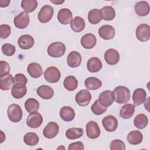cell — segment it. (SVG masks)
Listing matches in <instances>:
<instances>
[{"instance_id":"obj_1","label":"cell","mask_w":150,"mask_h":150,"mask_svg":"<svg viewBox=\"0 0 150 150\" xmlns=\"http://www.w3.org/2000/svg\"><path fill=\"white\" fill-rule=\"evenodd\" d=\"M113 92L115 95V100L118 104L127 103L130 99V90L127 87L117 86L114 88Z\"/></svg>"},{"instance_id":"obj_2","label":"cell","mask_w":150,"mask_h":150,"mask_svg":"<svg viewBox=\"0 0 150 150\" xmlns=\"http://www.w3.org/2000/svg\"><path fill=\"white\" fill-rule=\"evenodd\" d=\"M66 52V46L62 42H55L51 43L47 48L48 54L52 57H60Z\"/></svg>"},{"instance_id":"obj_3","label":"cell","mask_w":150,"mask_h":150,"mask_svg":"<svg viewBox=\"0 0 150 150\" xmlns=\"http://www.w3.org/2000/svg\"><path fill=\"white\" fill-rule=\"evenodd\" d=\"M7 114L8 118L11 121L13 122H18L22 120L23 112L19 105L12 104L8 107Z\"/></svg>"},{"instance_id":"obj_4","label":"cell","mask_w":150,"mask_h":150,"mask_svg":"<svg viewBox=\"0 0 150 150\" xmlns=\"http://www.w3.org/2000/svg\"><path fill=\"white\" fill-rule=\"evenodd\" d=\"M54 13L53 8L49 5L43 6L38 13V20L43 23H47L51 20Z\"/></svg>"},{"instance_id":"obj_5","label":"cell","mask_w":150,"mask_h":150,"mask_svg":"<svg viewBox=\"0 0 150 150\" xmlns=\"http://www.w3.org/2000/svg\"><path fill=\"white\" fill-rule=\"evenodd\" d=\"M61 77L59 70L54 66L49 67L44 72L45 80L50 83H55L59 81Z\"/></svg>"},{"instance_id":"obj_6","label":"cell","mask_w":150,"mask_h":150,"mask_svg":"<svg viewBox=\"0 0 150 150\" xmlns=\"http://www.w3.org/2000/svg\"><path fill=\"white\" fill-rule=\"evenodd\" d=\"M135 34L139 41L142 42L148 41L150 38V26L145 23L139 25L136 29Z\"/></svg>"},{"instance_id":"obj_7","label":"cell","mask_w":150,"mask_h":150,"mask_svg":"<svg viewBox=\"0 0 150 150\" xmlns=\"http://www.w3.org/2000/svg\"><path fill=\"white\" fill-rule=\"evenodd\" d=\"M91 100V94L88 90H81L79 91L76 96L75 100L76 103L80 106H87Z\"/></svg>"},{"instance_id":"obj_8","label":"cell","mask_w":150,"mask_h":150,"mask_svg":"<svg viewBox=\"0 0 150 150\" xmlns=\"http://www.w3.org/2000/svg\"><path fill=\"white\" fill-rule=\"evenodd\" d=\"M59 126L53 121L49 122L43 130V136L47 139L54 138L59 133Z\"/></svg>"},{"instance_id":"obj_9","label":"cell","mask_w":150,"mask_h":150,"mask_svg":"<svg viewBox=\"0 0 150 150\" xmlns=\"http://www.w3.org/2000/svg\"><path fill=\"white\" fill-rule=\"evenodd\" d=\"M86 134L90 139L97 138L101 133L98 124L94 121H90L86 124Z\"/></svg>"},{"instance_id":"obj_10","label":"cell","mask_w":150,"mask_h":150,"mask_svg":"<svg viewBox=\"0 0 150 150\" xmlns=\"http://www.w3.org/2000/svg\"><path fill=\"white\" fill-rule=\"evenodd\" d=\"M29 21V15L25 11L21 12L13 19V23L15 26L20 29L26 28L28 26Z\"/></svg>"},{"instance_id":"obj_11","label":"cell","mask_w":150,"mask_h":150,"mask_svg":"<svg viewBox=\"0 0 150 150\" xmlns=\"http://www.w3.org/2000/svg\"><path fill=\"white\" fill-rule=\"evenodd\" d=\"M42 122L43 117L42 115L38 112L30 113L26 118L27 125L32 128H37L39 127Z\"/></svg>"},{"instance_id":"obj_12","label":"cell","mask_w":150,"mask_h":150,"mask_svg":"<svg viewBox=\"0 0 150 150\" xmlns=\"http://www.w3.org/2000/svg\"><path fill=\"white\" fill-rule=\"evenodd\" d=\"M102 124L107 131L113 132L117 128L118 121L114 116L109 115L103 118L102 120Z\"/></svg>"},{"instance_id":"obj_13","label":"cell","mask_w":150,"mask_h":150,"mask_svg":"<svg viewBox=\"0 0 150 150\" xmlns=\"http://www.w3.org/2000/svg\"><path fill=\"white\" fill-rule=\"evenodd\" d=\"M98 100L103 105L107 107L110 106L114 103L115 100V95L113 91L105 90L100 94Z\"/></svg>"},{"instance_id":"obj_14","label":"cell","mask_w":150,"mask_h":150,"mask_svg":"<svg viewBox=\"0 0 150 150\" xmlns=\"http://www.w3.org/2000/svg\"><path fill=\"white\" fill-rule=\"evenodd\" d=\"M35 43L33 38L29 35H23L21 36L18 39L19 47L23 50H28L33 47Z\"/></svg>"},{"instance_id":"obj_15","label":"cell","mask_w":150,"mask_h":150,"mask_svg":"<svg viewBox=\"0 0 150 150\" xmlns=\"http://www.w3.org/2000/svg\"><path fill=\"white\" fill-rule=\"evenodd\" d=\"M104 59L108 64L115 65L120 60V54L115 49H109L104 53Z\"/></svg>"},{"instance_id":"obj_16","label":"cell","mask_w":150,"mask_h":150,"mask_svg":"<svg viewBox=\"0 0 150 150\" xmlns=\"http://www.w3.org/2000/svg\"><path fill=\"white\" fill-rule=\"evenodd\" d=\"M98 35L104 40H110L114 38L115 36L114 28L109 25L101 26L98 29Z\"/></svg>"},{"instance_id":"obj_17","label":"cell","mask_w":150,"mask_h":150,"mask_svg":"<svg viewBox=\"0 0 150 150\" xmlns=\"http://www.w3.org/2000/svg\"><path fill=\"white\" fill-rule=\"evenodd\" d=\"M57 20L63 25H67L73 20V14L68 8L60 9L57 13Z\"/></svg>"},{"instance_id":"obj_18","label":"cell","mask_w":150,"mask_h":150,"mask_svg":"<svg viewBox=\"0 0 150 150\" xmlns=\"http://www.w3.org/2000/svg\"><path fill=\"white\" fill-rule=\"evenodd\" d=\"M81 46L87 49H91L93 48L97 43L96 36L93 33H87L82 36L80 40Z\"/></svg>"},{"instance_id":"obj_19","label":"cell","mask_w":150,"mask_h":150,"mask_svg":"<svg viewBox=\"0 0 150 150\" xmlns=\"http://www.w3.org/2000/svg\"><path fill=\"white\" fill-rule=\"evenodd\" d=\"M27 93L26 85L23 84L14 83L11 88V94L14 98L21 99Z\"/></svg>"},{"instance_id":"obj_20","label":"cell","mask_w":150,"mask_h":150,"mask_svg":"<svg viewBox=\"0 0 150 150\" xmlns=\"http://www.w3.org/2000/svg\"><path fill=\"white\" fill-rule=\"evenodd\" d=\"M81 60V54L78 52L72 51L67 56V63L69 67L76 68L80 65Z\"/></svg>"},{"instance_id":"obj_21","label":"cell","mask_w":150,"mask_h":150,"mask_svg":"<svg viewBox=\"0 0 150 150\" xmlns=\"http://www.w3.org/2000/svg\"><path fill=\"white\" fill-rule=\"evenodd\" d=\"M146 100V93L142 88H138L134 90L132 94V100L135 105L138 106L144 103Z\"/></svg>"},{"instance_id":"obj_22","label":"cell","mask_w":150,"mask_h":150,"mask_svg":"<svg viewBox=\"0 0 150 150\" xmlns=\"http://www.w3.org/2000/svg\"><path fill=\"white\" fill-rule=\"evenodd\" d=\"M36 93L42 98L49 100L53 96L54 91L51 87L47 85H42L37 88Z\"/></svg>"},{"instance_id":"obj_23","label":"cell","mask_w":150,"mask_h":150,"mask_svg":"<svg viewBox=\"0 0 150 150\" xmlns=\"http://www.w3.org/2000/svg\"><path fill=\"white\" fill-rule=\"evenodd\" d=\"M102 62L100 59L93 57L88 59L87 63V68L90 72L96 73L102 69Z\"/></svg>"},{"instance_id":"obj_24","label":"cell","mask_w":150,"mask_h":150,"mask_svg":"<svg viewBox=\"0 0 150 150\" xmlns=\"http://www.w3.org/2000/svg\"><path fill=\"white\" fill-rule=\"evenodd\" d=\"M27 71L29 75L34 79L40 77L43 73L41 66L37 63H31L27 67Z\"/></svg>"},{"instance_id":"obj_25","label":"cell","mask_w":150,"mask_h":150,"mask_svg":"<svg viewBox=\"0 0 150 150\" xmlns=\"http://www.w3.org/2000/svg\"><path fill=\"white\" fill-rule=\"evenodd\" d=\"M60 118L66 122H69L74 120L75 117V112L70 106H64L60 110Z\"/></svg>"},{"instance_id":"obj_26","label":"cell","mask_w":150,"mask_h":150,"mask_svg":"<svg viewBox=\"0 0 150 150\" xmlns=\"http://www.w3.org/2000/svg\"><path fill=\"white\" fill-rule=\"evenodd\" d=\"M150 8L146 1H140L135 5V12L139 16H145L149 14Z\"/></svg>"},{"instance_id":"obj_27","label":"cell","mask_w":150,"mask_h":150,"mask_svg":"<svg viewBox=\"0 0 150 150\" xmlns=\"http://www.w3.org/2000/svg\"><path fill=\"white\" fill-rule=\"evenodd\" d=\"M84 85L87 90H96L101 87L102 81L97 77H89L85 80Z\"/></svg>"},{"instance_id":"obj_28","label":"cell","mask_w":150,"mask_h":150,"mask_svg":"<svg viewBox=\"0 0 150 150\" xmlns=\"http://www.w3.org/2000/svg\"><path fill=\"white\" fill-rule=\"evenodd\" d=\"M143 139L142 134L138 130H134L129 132L127 135V141L131 145H138L142 142Z\"/></svg>"},{"instance_id":"obj_29","label":"cell","mask_w":150,"mask_h":150,"mask_svg":"<svg viewBox=\"0 0 150 150\" xmlns=\"http://www.w3.org/2000/svg\"><path fill=\"white\" fill-rule=\"evenodd\" d=\"M86 26L84 20L80 16H76L70 23V27L73 31L75 32H80L83 31Z\"/></svg>"},{"instance_id":"obj_30","label":"cell","mask_w":150,"mask_h":150,"mask_svg":"<svg viewBox=\"0 0 150 150\" xmlns=\"http://www.w3.org/2000/svg\"><path fill=\"white\" fill-rule=\"evenodd\" d=\"M135 106L132 104L124 105L120 110V116L124 119L130 118L134 114Z\"/></svg>"},{"instance_id":"obj_31","label":"cell","mask_w":150,"mask_h":150,"mask_svg":"<svg viewBox=\"0 0 150 150\" xmlns=\"http://www.w3.org/2000/svg\"><path fill=\"white\" fill-rule=\"evenodd\" d=\"M100 13L102 19L105 21H111L115 16V9L111 6H105L100 10Z\"/></svg>"},{"instance_id":"obj_32","label":"cell","mask_w":150,"mask_h":150,"mask_svg":"<svg viewBox=\"0 0 150 150\" xmlns=\"http://www.w3.org/2000/svg\"><path fill=\"white\" fill-rule=\"evenodd\" d=\"M13 84H14V78L11 74L1 77L0 88L2 90L7 91L10 90Z\"/></svg>"},{"instance_id":"obj_33","label":"cell","mask_w":150,"mask_h":150,"mask_svg":"<svg viewBox=\"0 0 150 150\" xmlns=\"http://www.w3.org/2000/svg\"><path fill=\"white\" fill-rule=\"evenodd\" d=\"M64 87L68 91L75 90L78 86V81L73 76H67L63 81Z\"/></svg>"},{"instance_id":"obj_34","label":"cell","mask_w":150,"mask_h":150,"mask_svg":"<svg viewBox=\"0 0 150 150\" xmlns=\"http://www.w3.org/2000/svg\"><path fill=\"white\" fill-rule=\"evenodd\" d=\"M148 123V118L146 115L144 114H138L134 120V124L135 127L139 129L145 128Z\"/></svg>"},{"instance_id":"obj_35","label":"cell","mask_w":150,"mask_h":150,"mask_svg":"<svg viewBox=\"0 0 150 150\" xmlns=\"http://www.w3.org/2000/svg\"><path fill=\"white\" fill-rule=\"evenodd\" d=\"M87 18L88 22L93 25H96L102 20L100 10L96 8L92 9L88 12Z\"/></svg>"},{"instance_id":"obj_36","label":"cell","mask_w":150,"mask_h":150,"mask_svg":"<svg viewBox=\"0 0 150 150\" xmlns=\"http://www.w3.org/2000/svg\"><path fill=\"white\" fill-rule=\"evenodd\" d=\"M83 131V129L81 128H71L66 131V137L71 140L76 139L81 137Z\"/></svg>"},{"instance_id":"obj_37","label":"cell","mask_w":150,"mask_h":150,"mask_svg":"<svg viewBox=\"0 0 150 150\" xmlns=\"http://www.w3.org/2000/svg\"><path fill=\"white\" fill-rule=\"evenodd\" d=\"M25 108L29 113L37 112L39 108V103L36 99L29 98L25 103Z\"/></svg>"},{"instance_id":"obj_38","label":"cell","mask_w":150,"mask_h":150,"mask_svg":"<svg viewBox=\"0 0 150 150\" xmlns=\"http://www.w3.org/2000/svg\"><path fill=\"white\" fill-rule=\"evenodd\" d=\"M37 6L38 1L36 0H23L21 2V7L26 13L34 11Z\"/></svg>"},{"instance_id":"obj_39","label":"cell","mask_w":150,"mask_h":150,"mask_svg":"<svg viewBox=\"0 0 150 150\" xmlns=\"http://www.w3.org/2000/svg\"><path fill=\"white\" fill-rule=\"evenodd\" d=\"M39 138L38 135L35 132H28L23 137L24 142L29 146H35L39 142Z\"/></svg>"},{"instance_id":"obj_40","label":"cell","mask_w":150,"mask_h":150,"mask_svg":"<svg viewBox=\"0 0 150 150\" xmlns=\"http://www.w3.org/2000/svg\"><path fill=\"white\" fill-rule=\"evenodd\" d=\"M107 110V108L103 105L98 101L97 100L91 106V110L94 114L96 115H100L104 113Z\"/></svg>"},{"instance_id":"obj_41","label":"cell","mask_w":150,"mask_h":150,"mask_svg":"<svg viewBox=\"0 0 150 150\" xmlns=\"http://www.w3.org/2000/svg\"><path fill=\"white\" fill-rule=\"evenodd\" d=\"M1 50L4 54L7 56L13 55L16 51L15 46L10 43H5L2 46Z\"/></svg>"},{"instance_id":"obj_42","label":"cell","mask_w":150,"mask_h":150,"mask_svg":"<svg viewBox=\"0 0 150 150\" xmlns=\"http://www.w3.org/2000/svg\"><path fill=\"white\" fill-rule=\"evenodd\" d=\"M111 150H125V145L123 141L120 139L112 140L110 144Z\"/></svg>"},{"instance_id":"obj_43","label":"cell","mask_w":150,"mask_h":150,"mask_svg":"<svg viewBox=\"0 0 150 150\" xmlns=\"http://www.w3.org/2000/svg\"><path fill=\"white\" fill-rule=\"evenodd\" d=\"M11 34V27L6 24H2L0 26V37L4 39L7 38Z\"/></svg>"},{"instance_id":"obj_44","label":"cell","mask_w":150,"mask_h":150,"mask_svg":"<svg viewBox=\"0 0 150 150\" xmlns=\"http://www.w3.org/2000/svg\"><path fill=\"white\" fill-rule=\"evenodd\" d=\"M10 71V66L8 62L1 60L0 62V77H4L9 74Z\"/></svg>"},{"instance_id":"obj_45","label":"cell","mask_w":150,"mask_h":150,"mask_svg":"<svg viewBox=\"0 0 150 150\" xmlns=\"http://www.w3.org/2000/svg\"><path fill=\"white\" fill-rule=\"evenodd\" d=\"M28 79L23 74L18 73L14 77V83L23 84L26 85Z\"/></svg>"},{"instance_id":"obj_46","label":"cell","mask_w":150,"mask_h":150,"mask_svg":"<svg viewBox=\"0 0 150 150\" xmlns=\"http://www.w3.org/2000/svg\"><path fill=\"white\" fill-rule=\"evenodd\" d=\"M84 149V145L80 141L71 143L69 144L68 147L69 150H83Z\"/></svg>"},{"instance_id":"obj_47","label":"cell","mask_w":150,"mask_h":150,"mask_svg":"<svg viewBox=\"0 0 150 150\" xmlns=\"http://www.w3.org/2000/svg\"><path fill=\"white\" fill-rule=\"evenodd\" d=\"M10 4V1L9 0H1L0 1V6L1 8H4V7H6L9 5V4Z\"/></svg>"},{"instance_id":"obj_48","label":"cell","mask_w":150,"mask_h":150,"mask_svg":"<svg viewBox=\"0 0 150 150\" xmlns=\"http://www.w3.org/2000/svg\"><path fill=\"white\" fill-rule=\"evenodd\" d=\"M52 3H53V4H56V5H60V4H62V3H63L64 1H59V0H58V1H52V0H50V1Z\"/></svg>"},{"instance_id":"obj_49","label":"cell","mask_w":150,"mask_h":150,"mask_svg":"<svg viewBox=\"0 0 150 150\" xmlns=\"http://www.w3.org/2000/svg\"><path fill=\"white\" fill-rule=\"evenodd\" d=\"M1 143H2V142H3V141H4V139H5V135L4 134V135H3V132L2 131H1Z\"/></svg>"}]
</instances>
